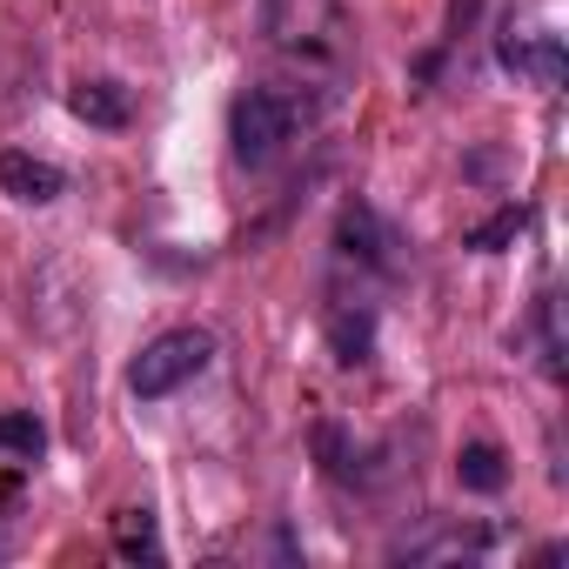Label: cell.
I'll return each instance as SVG.
<instances>
[{
  "label": "cell",
  "instance_id": "5b68a950",
  "mask_svg": "<svg viewBox=\"0 0 569 569\" xmlns=\"http://www.w3.org/2000/svg\"><path fill=\"white\" fill-rule=\"evenodd\" d=\"M68 108H74L88 128H128V114H134L128 94H121L114 81H81V88L68 94Z\"/></svg>",
  "mask_w": 569,
  "mask_h": 569
},
{
  "label": "cell",
  "instance_id": "6da1fadb",
  "mask_svg": "<svg viewBox=\"0 0 569 569\" xmlns=\"http://www.w3.org/2000/svg\"><path fill=\"white\" fill-rule=\"evenodd\" d=\"M208 362H214V336H208V329H168V336H154V342L134 356L128 389H134L141 402H161V396H174L181 382H194Z\"/></svg>",
  "mask_w": 569,
  "mask_h": 569
},
{
  "label": "cell",
  "instance_id": "7a4b0ae2",
  "mask_svg": "<svg viewBox=\"0 0 569 569\" xmlns=\"http://www.w3.org/2000/svg\"><path fill=\"white\" fill-rule=\"evenodd\" d=\"M289 134H296V114H289V101L268 94V88H248L234 101V114H228V141H234L241 168H268L281 148H289Z\"/></svg>",
  "mask_w": 569,
  "mask_h": 569
},
{
  "label": "cell",
  "instance_id": "9c48e42d",
  "mask_svg": "<svg viewBox=\"0 0 569 569\" xmlns=\"http://www.w3.org/2000/svg\"><path fill=\"white\" fill-rule=\"evenodd\" d=\"M0 449H14V456H28V462H34V456L48 449V429H41L28 409H21V416H0Z\"/></svg>",
  "mask_w": 569,
  "mask_h": 569
},
{
  "label": "cell",
  "instance_id": "8992f818",
  "mask_svg": "<svg viewBox=\"0 0 569 569\" xmlns=\"http://www.w3.org/2000/svg\"><path fill=\"white\" fill-rule=\"evenodd\" d=\"M456 482H462V489H476V496H496V489L509 482L502 449H496V442H469V449L456 456Z\"/></svg>",
  "mask_w": 569,
  "mask_h": 569
},
{
  "label": "cell",
  "instance_id": "30bf717a",
  "mask_svg": "<svg viewBox=\"0 0 569 569\" xmlns=\"http://www.w3.org/2000/svg\"><path fill=\"white\" fill-rule=\"evenodd\" d=\"M329 336H336V356L356 369V362H369V316H336L329 322Z\"/></svg>",
  "mask_w": 569,
  "mask_h": 569
},
{
  "label": "cell",
  "instance_id": "ba28073f",
  "mask_svg": "<svg viewBox=\"0 0 569 569\" xmlns=\"http://www.w3.org/2000/svg\"><path fill=\"white\" fill-rule=\"evenodd\" d=\"M114 549L121 556H154V516L148 509H121L114 516Z\"/></svg>",
  "mask_w": 569,
  "mask_h": 569
},
{
  "label": "cell",
  "instance_id": "52a82bcc",
  "mask_svg": "<svg viewBox=\"0 0 569 569\" xmlns=\"http://www.w3.org/2000/svg\"><path fill=\"white\" fill-rule=\"evenodd\" d=\"M522 228H529V208H496L482 228H469V234H462V248H476V254H496V248H509Z\"/></svg>",
  "mask_w": 569,
  "mask_h": 569
},
{
  "label": "cell",
  "instance_id": "277c9868",
  "mask_svg": "<svg viewBox=\"0 0 569 569\" xmlns=\"http://www.w3.org/2000/svg\"><path fill=\"white\" fill-rule=\"evenodd\" d=\"M496 61H502L509 74L536 81V88H562V68H569V61H562V41H556V34H529V41H516V34H509V41L496 48Z\"/></svg>",
  "mask_w": 569,
  "mask_h": 569
},
{
  "label": "cell",
  "instance_id": "3957f363",
  "mask_svg": "<svg viewBox=\"0 0 569 569\" xmlns=\"http://www.w3.org/2000/svg\"><path fill=\"white\" fill-rule=\"evenodd\" d=\"M0 188H8L14 201H28V208H48V201H61L68 174L54 161L28 154V148H8V154H0Z\"/></svg>",
  "mask_w": 569,
  "mask_h": 569
}]
</instances>
